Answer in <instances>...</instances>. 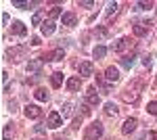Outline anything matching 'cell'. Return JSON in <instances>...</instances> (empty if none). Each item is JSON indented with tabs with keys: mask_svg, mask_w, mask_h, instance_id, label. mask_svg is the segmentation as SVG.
Wrapping results in <instances>:
<instances>
[{
	"mask_svg": "<svg viewBox=\"0 0 157 140\" xmlns=\"http://www.w3.org/2000/svg\"><path fill=\"white\" fill-rule=\"evenodd\" d=\"M143 80H134L124 92H121V98L126 100V103H132V105H136L138 103V98H140V90H143Z\"/></svg>",
	"mask_w": 157,
	"mask_h": 140,
	"instance_id": "1",
	"label": "cell"
},
{
	"mask_svg": "<svg viewBox=\"0 0 157 140\" xmlns=\"http://www.w3.org/2000/svg\"><path fill=\"white\" fill-rule=\"evenodd\" d=\"M103 136V123L101 121H94L86 128V134H84V140H98Z\"/></svg>",
	"mask_w": 157,
	"mask_h": 140,
	"instance_id": "2",
	"label": "cell"
},
{
	"mask_svg": "<svg viewBox=\"0 0 157 140\" xmlns=\"http://www.w3.org/2000/svg\"><path fill=\"white\" fill-rule=\"evenodd\" d=\"M25 52H27V46H15L6 50V57H9V61H21V59H25Z\"/></svg>",
	"mask_w": 157,
	"mask_h": 140,
	"instance_id": "3",
	"label": "cell"
},
{
	"mask_svg": "<svg viewBox=\"0 0 157 140\" xmlns=\"http://www.w3.org/2000/svg\"><path fill=\"white\" fill-rule=\"evenodd\" d=\"M128 46H134V40H132V38H120L117 42H113V44H111V50H113V52H121L124 48H128Z\"/></svg>",
	"mask_w": 157,
	"mask_h": 140,
	"instance_id": "4",
	"label": "cell"
},
{
	"mask_svg": "<svg viewBox=\"0 0 157 140\" xmlns=\"http://www.w3.org/2000/svg\"><path fill=\"white\" fill-rule=\"evenodd\" d=\"M46 126L52 130H57L63 126V117H61V113H57V111H52V113H48V119H46Z\"/></svg>",
	"mask_w": 157,
	"mask_h": 140,
	"instance_id": "5",
	"label": "cell"
},
{
	"mask_svg": "<svg viewBox=\"0 0 157 140\" xmlns=\"http://www.w3.org/2000/svg\"><path fill=\"white\" fill-rule=\"evenodd\" d=\"M84 98H86V103L92 105V107H97L98 103H101V96L97 94V88H88L84 92Z\"/></svg>",
	"mask_w": 157,
	"mask_h": 140,
	"instance_id": "6",
	"label": "cell"
},
{
	"mask_svg": "<svg viewBox=\"0 0 157 140\" xmlns=\"http://www.w3.org/2000/svg\"><path fill=\"white\" fill-rule=\"evenodd\" d=\"M149 21H136L134 23V36H138V38H145L149 34Z\"/></svg>",
	"mask_w": 157,
	"mask_h": 140,
	"instance_id": "7",
	"label": "cell"
},
{
	"mask_svg": "<svg viewBox=\"0 0 157 140\" xmlns=\"http://www.w3.org/2000/svg\"><path fill=\"white\" fill-rule=\"evenodd\" d=\"M44 67V59H32L27 63V73H40Z\"/></svg>",
	"mask_w": 157,
	"mask_h": 140,
	"instance_id": "8",
	"label": "cell"
},
{
	"mask_svg": "<svg viewBox=\"0 0 157 140\" xmlns=\"http://www.w3.org/2000/svg\"><path fill=\"white\" fill-rule=\"evenodd\" d=\"M88 75H94V65L90 61H82L80 63V78H88Z\"/></svg>",
	"mask_w": 157,
	"mask_h": 140,
	"instance_id": "9",
	"label": "cell"
},
{
	"mask_svg": "<svg viewBox=\"0 0 157 140\" xmlns=\"http://www.w3.org/2000/svg\"><path fill=\"white\" fill-rule=\"evenodd\" d=\"M23 113H25V117H27V119H38V117L42 115V109H40L38 105H27Z\"/></svg>",
	"mask_w": 157,
	"mask_h": 140,
	"instance_id": "10",
	"label": "cell"
},
{
	"mask_svg": "<svg viewBox=\"0 0 157 140\" xmlns=\"http://www.w3.org/2000/svg\"><path fill=\"white\" fill-rule=\"evenodd\" d=\"M65 86H67L69 92H78L80 86H82V78H80V75H73V78H69V80L65 82Z\"/></svg>",
	"mask_w": 157,
	"mask_h": 140,
	"instance_id": "11",
	"label": "cell"
},
{
	"mask_svg": "<svg viewBox=\"0 0 157 140\" xmlns=\"http://www.w3.org/2000/svg\"><path fill=\"white\" fill-rule=\"evenodd\" d=\"M63 59H65V50H63V48H57V50L48 52V55L44 57V61H52V63H57V61H63Z\"/></svg>",
	"mask_w": 157,
	"mask_h": 140,
	"instance_id": "12",
	"label": "cell"
},
{
	"mask_svg": "<svg viewBox=\"0 0 157 140\" xmlns=\"http://www.w3.org/2000/svg\"><path fill=\"white\" fill-rule=\"evenodd\" d=\"M136 126H138V121H136L134 117H128V119L124 121V126H121V132H124V134H132L134 130H136Z\"/></svg>",
	"mask_w": 157,
	"mask_h": 140,
	"instance_id": "13",
	"label": "cell"
},
{
	"mask_svg": "<svg viewBox=\"0 0 157 140\" xmlns=\"http://www.w3.org/2000/svg\"><path fill=\"white\" fill-rule=\"evenodd\" d=\"M40 32H42V36H52V34H55V21L46 19L44 23L40 25Z\"/></svg>",
	"mask_w": 157,
	"mask_h": 140,
	"instance_id": "14",
	"label": "cell"
},
{
	"mask_svg": "<svg viewBox=\"0 0 157 140\" xmlns=\"http://www.w3.org/2000/svg\"><path fill=\"white\" fill-rule=\"evenodd\" d=\"M11 32L15 36H25V34H27V27H25L21 21H13V23H11Z\"/></svg>",
	"mask_w": 157,
	"mask_h": 140,
	"instance_id": "15",
	"label": "cell"
},
{
	"mask_svg": "<svg viewBox=\"0 0 157 140\" xmlns=\"http://www.w3.org/2000/svg\"><path fill=\"white\" fill-rule=\"evenodd\" d=\"M105 78H107L109 82H117V80H120V71H117V67H107Z\"/></svg>",
	"mask_w": 157,
	"mask_h": 140,
	"instance_id": "16",
	"label": "cell"
},
{
	"mask_svg": "<svg viewBox=\"0 0 157 140\" xmlns=\"http://www.w3.org/2000/svg\"><path fill=\"white\" fill-rule=\"evenodd\" d=\"M61 21H63V25H75L78 23V17L73 15V13H63V17H61Z\"/></svg>",
	"mask_w": 157,
	"mask_h": 140,
	"instance_id": "17",
	"label": "cell"
},
{
	"mask_svg": "<svg viewBox=\"0 0 157 140\" xmlns=\"http://www.w3.org/2000/svg\"><path fill=\"white\" fill-rule=\"evenodd\" d=\"M134 59H136V55H124V57H121V67H126V69H130V67H132L134 65Z\"/></svg>",
	"mask_w": 157,
	"mask_h": 140,
	"instance_id": "18",
	"label": "cell"
},
{
	"mask_svg": "<svg viewBox=\"0 0 157 140\" xmlns=\"http://www.w3.org/2000/svg\"><path fill=\"white\" fill-rule=\"evenodd\" d=\"M50 82H52V88H59L61 84H63V73H61V71H55V73L50 75Z\"/></svg>",
	"mask_w": 157,
	"mask_h": 140,
	"instance_id": "19",
	"label": "cell"
},
{
	"mask_svg": "<svg viewBox=\"0 0 157 140\" xmlns=\"http://www.w3.org/2000/svg\"><path fill=\"white\" fill-rule=\"evenodd\" d=\"M34 96H36V100H40V103H46L48 100V92L44 88H38L36 92H34Z\"/></svg>",
	"mask_w": 157,
	"mask_h": 140,
	"instance_id": "20",
	"label": "cell"
},
{
	"mask_svg": "<svg viewBox=\"0 0 157 140\" xmlns=\"http://www.w3.org/2000/svg\"><path fill=\"white\" fill-rule=\"evenodd\" d=\"M117 111H120V109H117L115 103H107V105H105V113H107V115L115 117V115H117Z\"/></svg>",
	"mask_w": 157,
	"mask_h": 140,
	"instance_id": "21",
	"label": "cell"
},
{
	"mask_svg": "<svg viewBox=\"0 0 157 140\" xmlns=\"http://www.w3.org/2000/svg\"><path fill=\"white\" fill-rule=\"evenodd\" d=\"M97 86L101 88V92H103V94H109V90H111V88H109V84L103 82V78H101L98 73H97Z\"/></svg>",
	"mask_w": 157,
	"mask_h": 140,
	"instance_id": "22",
	"label": "cell"
},
{
	"mask_svg": "<svg viewBox=\"0 0 157 140\" xmlns=\"http://www.w3.org/2000/svg\"><path fill=\"white\" fill-rule=\"evenodd\" d=\"M57 17H63V11H61L59 6H55V9H50V13H48V19H50V21H55Z\"/></svg>",
	"mask_w": 157,
	"mask_h": 140,
	"instance_id": "23",
	"label": "cell"
},
{
	"mask_svg": "<svg viewBox=\"0 0 157 140\" xmlns=\"http://www.w3.org/2000/svg\"><path fill=\"white\" fill-rule=\"evenodd\" d=\"M92 55H94V59H103L105 55H107V48L105 46H97L94 50H92Z\"/></svg>",
	"mask_w": 157,
	"mask_h": 140,
	"instance_id": "24",
	"label": "cell"
},
{
	"mask_svg": "<svg viewBox=\"0 0 157 140\" xmlns=\"http://www.w3.org/2000/svg\"><path fill=\"white\" fill-rule=\"evenodd\" d=\"M117 9H120V4H117V2H109V4H107V15H109V17H111V15H115Z\"/></svg>",
	"mask_w": 157,
	"mask_h": 140,
	"instance_id": "25",
	"label": "cell"
},
{
	"mask_svg": "<svg viewBox=\"0 0 157 140\" xmlns=\"http://www.w3.org/2000/svg\"><path fill=\"white\" fill-rule=\"evenodd\" d=\"M34 2H23V0H13V6H17V9H29Z\"/></svg>",
	"mask_w": 157,
	"mask_h": 140,
	"instance_id": "26",
	"label": "cell"
},
{
	"mask_svg": "<svg viewBox=\"0 0 157 140\" xmlns=\"http://www.w3.org/2000/svg\"><path fill=\"white\" fill-rule=\"evenodd\" d=\"M92 34L97 36V38H101V40H103V38H107V29H105V27H98V25H97Z\"/></svg>",
	"mask_w": 157,
	"mask_h": 140,
	"instance_id": "27",
	"label": "cell"
},
{
	"mask_svg": "<svg viewBox=\"0 0 157 140\" xmlns=\"http://www.w3.org/2000/svg\"><path fill=\"white\" fill-rule=\"evenodd\" d=\"M71 111H73L71 103H65V105H63V117H69V115H71Z\"/></svg>",
	"mask_w": 157,
	"mask_h": 140,
	"instance_id": "28",
	"label": "cell"
},
{
	"mask_svg": "<svg viewBox=\"0 0 157 140\" xmlns=\"http://www.w3.org/2000/svg\"><path fill=\"white\" fill-rule=\"evenodd\" d=\"M134 6H136V11H147V9H151V2H136Z\"/></svg>",
	"mask_w": 157,
	"mask_h": 140,
	"instance_id": "29",
	"label": "cell"
},
{
	"mask_svg": "<svg viewBox=\"0 0 157 140\" xmlns=\"http://www.w3.org/2000/svg\"><path fill=\"white\" fill-rule=\"evenodd\" d=\"M42 23V13L38 11L36 15H34V17H32V25H40Z\"/></svg>",
	"mask_w": 157,
	"mask_h": 140,
	"instance_id": "30",
	"label": "cell"
},
{
	"mask_svg": "<svg viewBox=\"0 0 157 140\" xmlns=\"http://www.w3.org/2000/svg\"><path fill=\"white\" fill-rule=\"evenodd\" d=\"M147 111H149V113H151V115H157V103H155V100H153V103H149V105H147Z\"/></svg>",
	"mask_w": 157,
	"mask_h": 140,
	"instance_id": "31",
	"label": "cell"
},
{
	"mask_svg": "<svg viewBox=\"0 0 157 140\" xmlns=\"http://www.w3.org/2000/svg\"><path fill=\"white\" fill-rule=\"evenodd\" d=\"M80 6H84V9H90V6H94V2H92V0H82V2H80Z\"/></svg>",
	"mask_w": 157,
	"mask_h": 140,
	"instance_id": "32",
	"label": "cell"
},
{
	"mask_svg": "<svg viewBox=\"0 0 157 140\" xmlns=\"http://www.w3.org/2000/svg\"><path fill=\"white\" fill-rule=\"evenodd\" d=\"M2 140H11V128H9V126L4 128V134H2Z\"/></svg>",
	"mask_w": 157,
	"mask_h": 140,
	"instance_id": "33",
	"label": "cell"
},
{
	"mask_svg": "<svg viewBox=\"0 0 157 140\" xmlns=\"http://www.w3.org/2000/svg\"><path fill=\"white\" fill-rule=\"evenodd\" d=\"M151 59H153V57H151V55H147V57L143 59V65H145L147 69H149V67H151Z\"/></svg>",
	"mask_w": 157,
	"mask_h": 140,
	"instance_id": "34",
	"label": "cell"
},
{
	"mask_svg": "<svg viewBox=\"0 0 157 140\" xmlns=\"http://www.w3.org/2000/svg\"><path fill=\"white\" fill-rule=\"evenodd\" d=\"M34 130H36V134H44V132H46V128H44L42 123H38V126H36Z\"/></svg>",
	"mask_w": 157,
	"mask_h": 140,
	"instance_id": "35",
	"label": "cell"
},
{
	"mask_svg": "<svg viewBox=\"0 0 157 140\" xmlns=\"http://www.w3.org/2000/svg\"><path fill=\"white\" fill-rule=\"evenodd\" d=\"M80 126H82V117H75L73 119V128H80Z\"/></svg>",
	"mask_w": 157,
	"mask_h": 140,
	"instance_id": "36",
	"label": "cell"
},
{
	"mask_svg": "<svg viewBox=\"0 0 157 140\" xmlns=\"http://www.w3.org/2000/svg\"><path fill=\"white\" fill-rule=\"evenodd\" d=\"M80 109H82V115H90V109H88V105H82Z\"/></svg>",
	"mask_w": 157,
	"mask_h": 140,
	"instance_id": "37",
	"label": "cell"
},
{
	"mask_svg": "<svg viewBox=\"0 0 157 140\" xmlns=\"http://www.w3.org/2000/svg\"><path fill=\"white\" fill-rule=\"evenodd\" d=\"M55 140H63V138H59V136H57V138H55Z\"/></svg>",
	"mask_w": 157,
	"mask_h": 140,
	"instance_id": "38",
	"label": "cell"
}]
</instances>
